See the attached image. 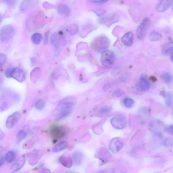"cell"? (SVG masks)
<instances>
[{"instance_id": "cell-45", "label": "cell", "mask_w": 173, "mask_h": 173, "mask_svg": "<svg viewBox=\"0 0 173 173\" xmlns=\"http://www.w3.org/2000/svg\"><path fill=\"white\" fill-rule=\"evenodd\" d=\"M4 157L3 156H2L0 158V166L3 165V164Z\"/></svg>"}, {"instance_id": "cell-10", "label": "cell", "mask_w": 173, "mask_h": 173, "mask_svg": "<svg viewBox=\"0 0 173 173\" xmlns=\"http://www.w3.org/2000/svg\"><path fill=\"white\" fill-rule=\"evenodd\" d=\"M150 87V83L147 77L145 75H141L139 79V88L142 91H146Z\"/></svg>"}, {"instance_id": "cell-44", "label": "cell", "mask_w": 173, "mask_h": 173, "mask_svg": "<svg viewBox=\"0 0 173 173\" xmlns=\"http://www.w3.org/2000/svg\"><path fill=\"white\" fill-rule=\"evenodd\" d=\"M31 62L33 66H35L36 64V59L35 57H33L31 58Z\"/></svg>"}, {"instance_id": "cell-17", "label": "cell", "mask_w": 173, "mask_h": 173, "mask_svg": "<svg viewBox=\"0 0 173 173\" xmlns=\"http://www.w3.org/2000/svg\"><path fill=\"white\" fill-rule=\"evenodd\" d=\"M73 157L75 165L77 166L80 165L84 159L82 153L77 151L74 153Z\"/></svg>"}, {"instance_id": "cell-23", "label": "cell", "mask_w": 173, "mask_h": 173, "mask_svg": "<svg viewBox=\"0 0 173 173\" xmlns=\"http://www.w3.org/2000/svg\"><path fill=\"white\" fill-rule=\"evenodd\" d=\"M162 35L160 33L156 31L152 32L150 34L149 39L150 41H157L160 40Z\"/></svg>"}, {"instance_id": "cell-9", "label": "cell", "mask_w": 173, "mask_h": 173, "mask_svg": "<svg viewBox=\"0 0 173 173\" xmlns=\"http://www.w3.org/2000/svg\"><path fill=\"white\" fill-rule=\"evenodd\" d=\"M12 77L16 81L22 83L25 81L26 75L23 70L19 68H13L11 75Z\"/></svg>"}, {"instance_id": "cell-32", "label": "cell", "mask_w": 173, "mask_h": 173, "mask_svg": "<svg viewBox=\"0 0 173 173\" xmlns=\"http://www.w3.org/2000/svg\"><path fill=\"white\" fill-rule=\"evenodd\" d=\"M93 26L88 24L84 26L82 30V34H86L89 33L91 30H93Z\"/></svg>"}, {"instance_id": "cell-34", "label": "cell", "mask_w": 173, "mask_h": 173, "mask_svg": "<svg viewBox=\"0 0 173 173\" xmlns=\"http://www.w3.org/2000/svg\"><path fill=\"white\" fill-rule=\"evenodd\" d=\"M4 1L9 7L13 8L16 5L18 0H4Z\"/></svg>"}, {"instance_id": "cell-30", "label": "cell", "mask_w": 173, "mask_h": 173, "mask_svg": "<svg viewBox=\"0 0 173 173\" xmlns=\"http://www.w3.org/2000/svg\"><path fill=\"white\" fill-rule=\"evenodd\" d=\"M61 39V37L57 33H55L53 34L51 37V41L53 45H57L59 43L60 40Z\"/></svg>"}, {"instance_id": "cell-33", "label": "cell", "mask_w": 173, "mask_h": 173, "mask_svg": "<svg viewBox=\"0 0 173 173\" xmlns=\"http://www.w3.org/2000/svg\"><path fill=\"white\" fill-rule=\"evenodd\" d=\"M7 60L6 55L3 54H0V69L5 64Z\"/></svg>"}, {"instance_id": "cell-24", "label": "cell", "mask_w": 173, "mask_h": 173, "mask_svg": "<svg viewBox=\"0 0 173 173\" xmlns=\"http://www.w3.org/2000/svg\"><path fill=\"white\" fill-rule=\"evenodd\" d=\"M32 3V0H24L20 6V10L22 12L25 11L30 7Z\"/></svg>"}, {"instance_id": "cell-40", "label": "cell", "mask_w": 173, "mask_h": 173, "mask_svg": "<svg viewBox=\"0 0 173 173\" xmlns=\"http://www.w3.org/2000/svg\"><path fill=\"white\" fill-rule=\"evenodd\" d=\"M165 145L167 146H172L173 144V140L172 139L168 138L166 139L165 141Z\"/></svg>"}, {"instance_id": "cell-12", "label": "cell", "mask_w": 173, "mask_h": 173, "mask_svg": "<svg viewBox=\"0 0 173 173\" xmlns=\"http://www.w3.org/2000/svg\"><path fill=\"white\" fill-rule=\"evenodd\" d=\"M133 34L131 32H128L124 35L121 39L122 43L127 47L131 46L133 41Z\"/></svg>"}, {"instance_id": "cell-27", "label": "cell", "mask_w": 173, "mask_h": 173, "mask_svg": "<svg viewBox=\"0 0 173 173\" xmlns=\"http://www.w3.org/2000/svg\"><path fill=\"white\" fill-rule=\"evenodd\" d=\"M161 78L167 85H170L172 82V77L169 73H165L163 74L162 75Z\"/></svg>"}, {"instance_id": "cell-4", "label": "cell", "mask_w": 173, "mask_h": 173, "mask_svg": "<svg viewBox=\"0 0 173 173\" xmlns=\"http://www.w3.org/2000/svg\"><path fill=\"white\" fill-rule=\"evenodd\" d=\"M151 21L148 18L144 19L136 30V35L140 40L145 38L150 26Z\"/></svg>"}, {"instance_id": "cell-20", "label": "cell", "mask_w": 173, "mask_h": 173, "mask_svg": "<svg viewBox=\"0 0 173 173\" xmlns=\"http://www.w3.org/2000/svg\"><path fill=\"white\" fill-rule=\"evenodd\" d=\"M173 43H169L164 46L162 50V53L164 55H171L173 54Z\"/></svg>"}, {"instance_id": "cell-28", "label": "cell", "mask_w": 173, "mask_h": 173, "mask_svg": "<svg viewBox=\"0 0 173 173\" xmlns=\"http://www.w3.org/2000/svg\"><path fill=\"white\" fill-rule=\"evenodd\" d=\"M79 28L78 26L76 24H72L69 26L68 30L69 33L71 35H74L78 32Z\"/></svg>"}, {"instance_id": "cell-22", "label": "cell", "mask_w": 173, "mask_h": 173, "mask_svg": "<svg viewBox=\"0 0 173 173\" xmlns=\"http://www.w3.org/2000/svg\"><path fill=\"white\" fill-rule=\"evenodd\" d=\"M26 135V132L25 130H21L17 133L16 137V142L17 144H19L25 138Z\"/></svg>"}, {"instance_id": "cell-39", "label": "cell", "mask_w": 173, "mask_h": 173, "mask_svg": "<svg viewBox=\"0 0 173 173\" xmlns=\"http://www.w3.org/2000/svg\"><path fill=\"white\" fill-rule=\"evenodd\" d=\"M8 103L6 102H4L2 104L1 107H0V112L4 111L7 109L8 108Z\"/></svg>"}, {"instance_id": "cell-47", "label": "cell", "mask_w": 173, "mask_h": 173, "mask_svg": "<svg viewBox=\"0 0 173 173\" xmlns=\"http://www.w3.org/2000/svg\"><path fill=\"white\" fill-rule=\"evenodd\" d=\"M48 33H46V34H45V42H46V43H47V40H48Z\"/></svg>"}, {"instance_id": "cell-25", "label": "cell", "mask_w": 173, "mask_h": 173, "mask_svg": "<svg viewBox=\"0 0 173 173\" xmlns=\"http://www.w3.org/2000/svg\"><path fill=\"white\" fill-rule=\"evenodd\" d=\"M42 39L41 35L39 33H35L32 35L31 41L35 45H38L41 43Z\"/></svg>"}, {"instance_id": "cell-26", "label": "cell", "mask_w": 173, "mask_h": 173, "mask_svg": "<svg viewBox=\"0 0 173 173\" xmlns=\"http://www.w3.org/2000/svg\"><path fill=\"white\" fill-rule=\"evenodd\" d=\"M123 103L124 106L126 108H131L134 105V101L133 99L128 97H125L123 99Z\"/></svg>"}, {"instance_id": "cell-46", "label": "cell", "mask_w": 173, "mask_h": 173, "mask_svg": "<svg viewBox=\"0 0 173 173\" xmlns=\"http://www.w3.org/2000/svg\"><path fill=\"white\" fill-rule=\"evenodd\" d=\"M160 94L161 96L164 97H165L166 96L165 93L164 91H162L160 92Z\"/></svg>"}, {"instance_id": "cell-6", "label": "cell", "mask_w": 173, "mask_h": 173, "mask_svg": "<svg viewBox=\"0 0 173 173\" xmlns=\"http://www.w3.org/2000/svg\"><path fill=\"white\" fill-rule=\"evenodd\" d=\"M111 124L113 127L118 130H122L125 128L127 125V119L123 115H118L111 120Z\"/></svg>"}, {"instance_id": "cell-2", "label": "cell", "mask_w": 173, "mask_h": 173, "mask_svg": "<svg viewBox=\"0 0 173 173\" xmlns=\"http://www.w3.org/2000/svg\"><path fill=\"white\" fill-rule=\"evenodd\" d=\"M15 29L11 25L4 26L0 30V41L1 43H6L11 39L14 36Z\"/></svg>"}, {"instance_id": "cell-29", "label": "cell", "mask_w": 173, "mask_h": 173, "mask_svg": "<svg viewBox=\"0 0 173 173\" xmlns=\"http://www.w3.org/2000/svg\"><path fill=\"white\" fill-rule=\"evenodd\" d=\"M45 103L43 99H40L35 103V107L37 110H41L45 107Z\"/></svg>"}, {"instance_id": "cell-15", "label": "cell", "mask_w": 173, "mask_h": 173, "mask_svg": "<svg viewBox=\"0 0 173 173\" xmlns=\"http://www.w3.org/2000/svg\"><path fill=\"white\" fill-rule=\"evenodd\" d=\"M57 10L59 14L65 16H68L71 12L69 6L63 4H60L57 7Z\"/></svg>"}, {"instance_id": "cell-3", "label": "cell", "mask_w": 173, "mask_h": 173, "mask_svg": "<svg viewBox=\"0 0 173 173\" xmlns=\"http://www.w3.org/2000/svg\"><path fill=\"white\" fill-rule=\"evenodd\" d=\"M76 102L77 99L74 97H66L59 103L57 106V110L58 111L62 110H72Z\"/></svg>"}, {"instance_id": "cell-42", "label": "cell", "mask_w": 173, "mask_h": 173, "mask_svg": "<svg viewBox=\"0 0 173 173\" xmlns=\"http://www.w3.org/2000/svg\"><path fill=\"white\" fill-rule=\"evenodd\" d=\"M91 1L95 3H104L108 1V0H90Z\"/></svg>"}, {"instance_id": "cell-41", "label": "cell", "mask_w": 173, "mask_h": 173, "mask_svg": "<svg viewBox=\"0 0 173 173\" xmlns=\"http://www.w3.org/2000/svg\"><path fill=\"white\" fill-rule=\"evenodd\" d=\"M13 68H9L6 70L5 72V74L6 75V76L8 77H11V74Z\"/></svg>"}, {"instance_id": "cell-5", "label": "cell", "mask_w": 173, "mask_h": 173, "mask_svg": "<svg viewBox=\"0 0 173 173\" xmlns=\"http://www.w3.org/2000/svg\"><path fill=\"white\" fill-rule=\"evenodd\" d=\"M115 60L114 53L110 50L102 53L101 58V63L104 67L109 68L113 64Z\"/></svg>"}, {"instance_id": "cell-48", "label": "cell", "mask_w": 173, "mask_h": 173, "mask_svg": "<svg viewBox=\"0 0 173 173\" xmlns=\"http://www.w3.org/2000/svg\"><path fill=\"white\" fill-rule=\"evenodd\" d=\"M3 17L2 15L0 13V24H1L3 21Z\"/></svg>"}, {"instance_id": "cell-43", "label": "cell", "mask_w": 173, "mask_h": 173, "mask_svg": "<svg viewBox=\"0 0 173 173\" xmlns=\"http://www.w3.org/2000/svg\"><path fill=\"white\" fill-rule=\"evenodd\" d=\"M5 135L4 132L1 130L0 129V141L3 140L4 138Z\"/></svg>"}, {"instance_id": "cell-36", "label": "cell", "mask_w": 173, "mask_h": 173, "mask_svg": "<svg viewBox=\"0 0 173 173\" xmlns=\"http://www.w3.org/2000/svg\"><path fill=\"white\" fill-rule=\"evenodd\" d=\"M112 110V108L109 106H106V107L102 108L100 110L99 114H101L106 113L109 112Z\"/></svg>"}, {"instance_id": "cell-7", "label": "cell", "mask_w": 173, "mask_h": 173, "mask_svg": "<svg viewBox=\"0 0 173 173\" xmlns=\"http://www.w3.org/2000/svg\"><path fill=\"white\" fill-rule=\"evenodd\" d=\"M123 146V143L119 137H115L111 140L108 147L113 153H116L120 151Z\"/></svg>"}, {"instance_id": "cell-50", "label": "cell", "mask_w": 173, "mask_h": 173, "mask_svg": "<svg viewBox=\"0 0 173 173\" xmlns=\"http://www.w3.org/2000/svg\"><path fill=\"white\" fill-rule=\"evenodd\" d=\"M3 147H1V146H0V153H1L2 152V151H3Z\"/></svg>"}, {"instance_id": "cell-37", "label": "cell", "mask_w": 173, "mask_h": 173, "mask_svg": "<svg viewBox=\"0 0 173 173\" xmlns=\"http://www.w3.org/2000/svg\"><path fill=\"white\" fill-rule=\"evenodd\" d=\"M96 14L97 16H100L102 15L105 14L106 11L104 9H97L93 11Z\"/></svg>"}, {"instance_id": "cell-31", "label": "cell", "mask_w": 173, "mask_h": 173, "mask_svg": "<svg viewBox=\"0 0 173 173\" xmlns=\"http://www.w3.org/2000/svg\"><path fill=\"white\" fill-rule=\"evenodd\" d=\"M165 104L168 107H170L173 104V95L171 92L168 93L166 95Z\"/></svg>"}, {"instance_id": "cell-19", "label": "cell", "mask_w": 173, "mask_h": 173, "mask_svg": "<svg viewBox=\"0 0 173 173\" xmlns=\"http://www.w3.org/2000/svg\"><path fill=\"white\" fill-rule=\"evenodd\" d=\"M68 143L67 141H63L57 144L53 148L52 151L54 152H57L65 149L68 147Z\"/></svg>"}, {"instance_id": "cell-13", "label": "cell", "mask_w": 173, "mask_h": 173, "mask_svg": "<svg viewBox=\"0 0 173 173\" xmlns=\"http://www.w3.org/2000/svg\"><path fill=\"white\" fill-rule=\"evenodd\" d=\"M172 0H160L157 9L159 12H163L169 8L171 4Z\"/></svg>"}, {"instance_id": "cell-1", "label": "cell", "mask_w": 173, "mask_h": 173, "mask_svg": "<svg viewBox=\"0 0 173 173\" xmlns=\"http://www.w3.org/2000/svg\"><path fill=\"white\" fill-rule=\"evenodd\" d=\"M110 45V40L105 35H101L95 39L92 47L97 52L103 53L108 50Z\"/></svg>"}, {"instance_id": "cell-49", "label": "cell", "mask_w": 173, "mask_h": 173, "mask_svg": "<svg viewBox=\"0 0 173 173\" xmlns=\"http://www.w3.org/2000/svg\"><path fill=\"white\" fill-rule=\"evenodd\" d=\"M151 79L152 80V81H153L155 82V81H156L157 80V79H156V78H155V77H151Z\"/></svg>"}, {"instance_id": "cell-35", "label": "cell", "mask_w": 173, "mask_h": 173, "mask_svg": "<svg viewBox=\"0 0 173 173\" xmlns=\"http://www.w3.org/2000/svg\"><path fill=\"white\" fill-rule=\"evenodd\" d=\"M124 94V92L123 90L118 89L115 91L113 93V95L115 97H119L123 96Z\"/></svg>"}, {"instance_id": "cell-11", "label": "cell", "mask_w": 173, "mask_h": 173, "mask_svg": "<svg viewBox=\"0 0 173 173\" xmlns=\"http://www.w3.org/2000/svg\"><path fill=\"white\" fill-rule=\"evenodd\" d=\"M25 162V157L23 155L20 157L12 166L11 170L12 172H16L19 171L23 167Z\"/></svg>"}, {"instance_id": "cell-14", "label": "cell", "mask_w": 173, "mask_h": 173, "mask_svg": "<svg viewBox=\"0 0 173 173\" xmlns=\"http://www.w3.org/2000/svg\"><path fill=\"white\" fill-rule=\"evenodd\" d=\"M50 133L53 137L57 138H61L64 134L63 130L61 127L57 125L52 126L50 130Z\"/></svg>"}, {"instance_id": "cell-38", "label": "cell", "mask_w": 173, "mask_h": 173, "mask_svg": "<svg viewBox=\"0 0 173 173\" xmlns=\"http://www.w3.org/2000/svg\"><path fill=\"white\" fill-rule=\"evenodd\" d=\"M173 127V126L172 125H170L167 126V127H165L164 131L168 134L172 135Z\"/></svg>"}, {"instance_id": "cell-8", "label": "cell", "mask_w": 173, "mask_h": 173, "mask_svg": "<svg viewBox=\"0 0 173 173\" xmlns=\"http://www.w3.org/2000/svg\"><path fill=\"white\" fill-rule=\"evenodd\" d=\"M21 116L19 112H15L9 116L6 122V128L11 129L14 127L18 123Z\"/></svg>"}, {"instance_id": "cell-16", "label": "cell", "mask_w": 173, "mask_h": 173, "mask_svg": "<svg viewBox=\"0 0 173 173\" xmlns=\"http://www.w3.org/2000/svg\"><path fill=\"white\" fill-rule=\"evenodd\" d=\"M163 124L162 122L158 121H154L151 122L150 124V127L152 131H153L157 133H159L160 131V129L162 128Z\"/></svg>"}, {"instance_id": "cell-18", "label": "cell", "mask_w": 173, "mask_h": 173, "mask_svg": "<svg viewBox=\"0 0 173 173\" xmlns=\"http://www.w3.org/2000/svg\"><path fill=\"white\" fill-rule=\"evenodd\" d=\"M59 161L62 164L66 167L70 168L72 166V160L70 157H61L59 159Z\"/></svg>"}, {"instance_id": "cell-21", "label": "cell", "mask_w": 173, "mask_h": 173, "mask_svg": "<svg viewBox=\"0 0 173 173\" xmlns=\"http://www.w3.org/2000/svg\"><path fill=\"white\" fill-rule=\"evenodd\" d=\"M4 157V160L8 163H11L13 162L16 159V154L13 151L10 150L6 153Z\"/></svg>"}]
</instances>
